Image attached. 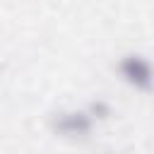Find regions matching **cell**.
<instances>
[{"instance_id": "3", "label": "cell", "mask_w": 154, "mask_h": 154, "mask_svg": "<svg viewBox=\"0 0 154 154\" xmlns=\"http://www.w3.org/2000/svg\"><path fill=\"white\" fill-rule=\"evenodd\" d=\"M84 108H87V113L94 118V123H96V125H99V123H103V120H108V118L113 116V106H111V101H108V99H103V96L91 99L89 103H84Z\"/></svg>"}, {"instance_id": "1", "label": "cell", "mask_w": 154, "mask_h": 154, "mask_svg": "<svg viewBox=\"0 0 154 154\" xmlns=\"http://www.w3.org/2000/svg\"><path fill=\"white\" fill-rule=\"evenodd\" d=\"M94 128H96V123L87 113L84 106H65L51 116V130L60 140H70V142L87 140Z\"/></svg>"}, {"instance_id": "2", "label": "cell", "mask_w": 154, "mask_h": 154, "mask_svg": "<svg viewBox=\"0 0 154 154\" xmlns=\"http://www.w3.org/2000/svg\"><path fill=\"white\" fill-rule=\"evenodd\" d=\"M116 75L125 87H130L135 91H142V94H147L152 89V82H154L152 60L140 51L123 53L116 63Z\"/></svg>"}]
</instances>
